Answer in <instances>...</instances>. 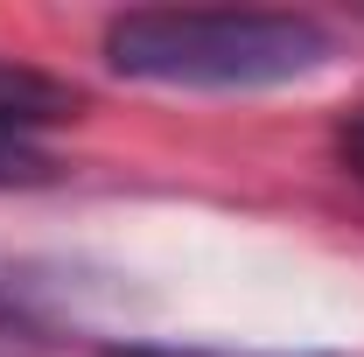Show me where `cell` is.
I'll return each instance as SVG.
<instances>
[{"instance_id":"obj_1","label":"cell","mask_w":364,"mask_h":357,"mask_svg":"<svg viewBox=\"0 0 364 357\" xmlns=\"http://www.w3.org/2000/svg\"><path fill=\"white\" fill-rule=\"evenodd\" d=\"M105 70L134 85L182 91H259L322 70L336 43L309 14H203V7H134L98 36Z\"/></svg>"},{"instance_id":"obj_2","label":"cell","mask_w":364,"mask_h":357,"mask_svg":"<svg viewBox=\"0 0 364 357\" xmlns=\"http://www.w3.org/2000/svg\"><path fill=\"white\" fill-rule=\"evenodd\" d=\"M85 112V91L70 78H49L36 63H7L0 56V134H43V127H63Z\"/></svg>"},{"instance_id":"obj_3","label":"cell","mask_w":364,"mask_h":357,"mask_svg":"<svg viewBox=\"0 0 364 357\" xmlns=\"http://www.w3.org/2000/svg\"><path fill=\"white\" fill-rule=\"evenodd\" d=\"M49 176H56V161L28 134H0V189H36Z\"/></svg>"},{"instance_id":"obj_4","label":"cell","mask_w":364,"mask_h":357,"mask_svg":"<svg viewBox=\"0 0 364 357\" xmlns=\"http://www.w3.org/2000/svg\"><path fill=\"white\" fill-rule=\"evenodd\" d=\"M329 147H336V169L350 182H364V98L336 119V134H329Z\"/></svg>"},{"instance_id":"obj_5","label":"cell","mask_w":364,"mask_h":357,"mask_svg":"<svg viewBox=\"0 0 364 357\" xmlns=\"http://www.w3.org/2000/svg\"><path fill=\"white\" fill-rule=\"evenodd\" d=\"M98 357H245V351H196V343H112Z\"/></svg>"},{"instance_id":"obj_6","label":"cell","mask_w":364,"mask_h":357,"mask_svg":"<svg viewBox=\"0 0 364 357\" xmlns=\"http://www.w3.org/2000/svg\"><path fill=\"white\" fill-rule=\"evenodd\" d=\"M21 336H36V322H28V315H21V302L0 287V343H21Z\"/></svg>"}]
</instances>
